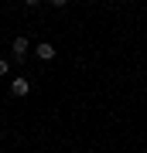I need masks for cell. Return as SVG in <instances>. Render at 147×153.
Listing matches in <instances>:
<instances>
[{"label":"cell","instance_id":"cell-1","mask_svg":"<svg viewBox=\"0 0 147 153\" xmlns=\"http://www.w3.org/2000/svg\"><path fill=\"white\" fill-rule=\"evenodd\" d=\"M11 51H14V55H11L14 61H24V58H27V51H31V41H27L24 34H17L14 44H11Z\"/></svg>","mask_w":147,"mask_h":153},{"label":"cell","instance_id":"cell-2","mask_svg":"<svg viewBox=\"0 0 147 153\" xmlns=\"http://www.w3.org/2000/svg\"><path fill=\"white\" fill-rule=\"evenodd\" d=\"M27 92H31V82H27V78H11V95L24 99Z\"/></svg>","mask_w":147,"mask_h":153},{"label":"cell","instance_id":"cell-3","mask_svg":"<svg viewBox=\"0 0 147 153\" xmlns=\"http://www.w3.org/2000/svg\"><path fill=\"white\" fill-rule=\"evenodd\" d=\"M34 55H38L41 61H51V58H55V44H48V41H41V44H38V51H34Z\"/></svg>","mask_w":147,"mask_h":153},{"label":"cell","instance_id":"cell-5","mask_svg":"<svg viewBox=\"0 0 147 153\" xmlns=\"http://www.w3.org/2000/svg\"><path fill=\"white\" fill-rule=\"evenodd\" d=\"M86 153H89V150H86Z\"/></svg>","mask_w":147,"mask_h":153},{"label":"cell","instance_id":"cell-4","mask_svg":"<svg viewBox=\"0 0 147 153\" xmlns=\"http://www.w3.org/2000/svg\"><path fill=\"white\" fill-rule=\"evenodd\" d=\"M7 71H11V61H7V58H0V75H7Z\"/></svg>","mask_w":147,"mask_h":153}]
</instances>
